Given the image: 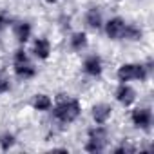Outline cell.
<instances>
[{"label": "cell", "mask_w": 154, "mask_h": 154, "mask_svg": "<svg viewBox=\"0 0 154 154\" xmlns=\"http://www.w3.org/2000/svg\"><path fill=\"white\" fill-rule=\"evenodd\" d=\"M56 107L53 109V116L56 122L63 123V125H69L72 123L74 120H78V116L82 114V107H80V102L74 100V98H67L65 94H58L56 96Z\"/></svg>", "instance_id": "6da1fadb"}, {"label": "cell", "mask_w": 154, "mask_h": 154, "mask_svg": "<svg viewBox=\"0 0 154 154\" xmlns=\"http://www.w3.org/2000/svg\"><path fill=\"white\" fill-rule=\"evenodd\" d=\"M149 76V71L145 65L141 63H123L120 69H118V80L122 84H127L131 80H140L143 82Z\"/></svg>", "instance_id": "7a4b0ae2"}, {"label": "cell", "mask_w": 154, "mask_h": 154, "mask_svg": "<svg viewBox=\"0 0 154 154\" xmlns=\"http://www.w3.org/2000/svg\"><path fill=\"white\" fill-rule=\"evenodd\" d=\"M13 63H15V74L20 80H29V78H33V76L36 74V69L33 67V63L29 62V56L22 49H18L15 53Z\"/></svg>", "instance_id": "3957f363"}, {"label": "cell", "mask_w": 154, "mask_h": 154, "mask_svg": "<svg viewBox=\"0 0 154 154\" xmlns=\"http://www.w3.org/2000/svg\"><path fill=\"white\" fill-rule=\"evenodd\" d=\"M87 138H89V140H87V143H85V150H87V152H93V154L102 152V150L105 149V143H107V131H105L102 125L93 127V129H89Z\"/></svg>", "instance_id": "277c9868"}, {"label": "cell", "mask_w": 154, "mask_h": 154, "mask_svg": "<svg viewBox=\"0 0 154 154\" xmlns=\"http://www.w3.org/2000/svg\"><path fill=\"white\" fill-rule=\"evenodd\" d=\"M131 120H132L134 127L147 131L150 127V123H152V112L149 109H134L132 114H131Z\"/></svg>", "instance_id": "5b68a950"}, {"label": "cell", "mask_w": 154, "mask_h": 154, "mask_svg": "<svg viewBox=\"0 0 154 154\" xmlns=\"http://www.w3.org/2000/svg\"><path fill=\"white\" fill-rule=\"evenodd\" d=\"M123 29H125V20L120 17H114L105 24V33L111 40H120L123 36Z\"/></svg>", "instance_id": "8992f818"}, {"label": "cell", "mask_w": 154, "mask_h": 154, "mask_svg": "<svg viewBox=\"0 0 154 154\" xmlns=\"http://www.w3.org/2000/svg\"><path fill=\"white\" fill-rule=\"evenodd\" d=\"M116 100H118L123 107H129V105H132L134 100H136V91H134L131 85L122 84V85L116 89Z\"/></svg>", "instance_id": "52a82bcc"}, {"label": "cell", "mask_w": 154, "mask_h": 154, "mask_svg": "<svg viewBox=\"0 0 154 154\" xmlns=\"http://www.w3.org/2000/svg\"><path fill=\"white\" fill-rule=\"evenodd\" d=\"M111 114H112V107L109 103H96L93 107V120H94L96 125L107 123L109 118H111Z\"/></svg>", "instance_id": "ba28073f"}, {"label": "cell", "mask_w": 154, "mask_h": 154, "mask_svg": "<svg viewBox=\"0 0 154 154\" xmlns=\"http://www.w3.org/2000/svg\"><path fill=\"white\" fill-rule=\"evenodd\" d=\"M102 69H103V65H102V58H100V56L91 54V56L85 58V62H84V71H85V74L94 76V78H96V76L102 74Z\"/></svg>", "instance_id": "9c48e42d"}, {"label": "cell", "mask_w": 154, "mask_h": 154, "mask_svg": "<svg viewBox=\"0 0 154 154\" xmlns=\"http://www.w3.org/2000/svg\"><path fill=\"white\" fill-rule=\"evenodd\" d=\"M33 53L40 60H47L49 54H51V44H49V40L47 38H36L35 45H33Z\"/></svg>", "instance_id": "30bf717a"}, {"label": "cell", "mask_w": 154, "mask_h": 154, "mask_svg": "<svg viewBox=\"0 0 154 154\" xmlns=\"http://www.w3.org/2000/svg\"><path fill=\"white\" fill-rule=\"evenodd\" d=\"M85 24H87L91 29H94V31L102 29V26H103L102 11H100L98 8H91V9L87 11V15H85Z\"/></svg>", "instance_id": "8fae6325"}, {"label": "cell", "mask_w": 154, "mask_h": 154, "mask_svg": "<svg viewBox=\"0 0 154 154\" xmlns=\"http://www.w3.org/2000/svg\"><path fill=\"white\" fill-rule=\"evenodd\" d=\"M15 36L20 44H26L29 38H31V26L27 22H20L15 26Z\"/></svg>", "instance_id": "7c38bea8"}, {"label": "cell", "mask_w": 154, "mask_h": 154, "mask_svg": "<svg viewBox=\"0 0 154 154\" xmlns=\"http://www.w3.org/2000/svg\"><path fill=\"white\" fill-rule=\"evenodd\" d=\"M51 105H53V100L47 94H36L33 98V109L36 111H49Z\"/></svg>", "instance_id": "4fadbf2b"}, {"label": "cell", "mask_w": 154, "mask_h": 154, "mask_svg": "<svg viewBox=\"0 0 154 154\" xmlns=\"http://www.w3.org/2000/svg\"><path fill=\"white\" fill-rule=\"evenodd\" d=\"M141 36H143V33H141V29H140L138 26H134V24H125V29H123V36H122V38H127V40L136 42V40H141Z\"/></svg>", "instance_id": "5bb4252c"}, {"label": "cell", "mask_w": 154, "mask_h": 154, "mask_svg": "<svg viewBox=\"0 0 154 154\" xmlns=\"http://www.w3.org/2000/svg\"><path fill=\"white\" fill-rule=\"evenodd\" d=\"M71 47L74 49V51H84L85 47H87V35L85 33H74L72 36H71Z\"/></svg>", "instance_id": "9a60e30c"}, {"label": "cell", "mask_w": 154, "mask_h": 154, "mask_svg": "<svg viewBox=\"0 0 154 154\" xmlns=\"http://www.w3.org/2000/svg\"><path fill=\"white\" fill-rule=\"evenodd\" d=\"M17 138L13 132H4V134H0V149L2 150H9L13 145H15Z\"/></svg>", "instance_id": "2e32d148"}, {"label": "cell", "mask_w": 154, "mask_h": 154, "mask_svg": "<svg viewBox=\"0 0 154 154\" xmlns=\"http://www.w3.org/2000/svg\"><path fill=\"white\" fill-rule=\"evenodd\" d=\"M134 150H136V149H134L131 143H122L120 147H116V149H114V152H116V154H122V152H134Z\"/></svg>", "instance_id": "e0dca14e"}, {"label": "cell", "mask_w": 154, "mask_h": 154, "mask_svg": "<svg viewBox=\"0 0 154 154\" xmlns=\"http://www.w3.org/2000/svg\"><path fill=\"white\" fill-rule=\"evenodd\" d=\"M9 91V82L8 80H0V94H4Z\"/></svg>", "instance_id": "ac0fdd59"}, {"label": "cell", "mask_w": 154, "mask_h": 154, "mask_svg": "<svg viewBox=\"0 0 154 154\" xmlns=\"http://www.w3.org/2000/svg\"><path fill=\"white\" fill-rule=\"evenodd\" d=\"M4 24H6V20H4V17H0V29L4 27Z\"/></svg>", "instance_id": "d6986e66"}, {"label": "cell", "mask_w": 154, "mask_h": 154, "mask_svg": "<svg viewBox=\"0 0 154 154\" xmlns=\"http://www.w3.org/2000/svg\"><path fill=\"white\" fill-rule=\"evenodd\" d=\"M45 2H49V4H53V2H56V0H45Z\"/></svg>", "instance_id": "ffe728a7"}]
</instances>
